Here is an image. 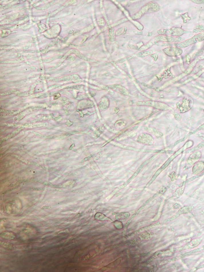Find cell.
I'll use <instances>...</instances> for the list:
<instances>
[{
  "label": "cell",
  "mask_w": 204,
  "mask_h": 272,
  "mask_svg": "<svg viewBox=\"0 0 204 272\" xmlns=\"http://www.w3.org/2000/svg\"><path fill=\"white\" fill-rule=\"evenodd\" d=\"M204 30V26L201 25L197 26L194 30H193V32L194 33H197L201 32L203 30Z\"/></svg>",
  "instance_id": "30bf717a"
},
{
  "label": "cell",
  "mask_w": 204,
  "mask_h": 272,
  "mask_svg": "<svg viewBox=\"0 0 204 272\" xmlns=\"http://www.w3.org/2000/svg\"><path fill=\"white\" fill-rule=\"evenodd\" d=\"M202 248H203V250L204 249V246H203V247H202Z\"/></svg>",
  "instance_id": "e0dca14e"
},
{
  "label": "cell",
  "mask_w": 204,
  "mask_h": 272,
  "mask_svg": "<svg viewBox=\"0 0 204 272\" xmlns=\"http://www.w3.org/2000/svg\"><path fill=\"white\" fill-rule=\"evenodd\" d=\"M187 14H188V12H186L185 14H183L181 16V17L184 23H186L191 19V18L188 16Z\"/></svg>",
  "instance_id": "8fae6325"
},
{
  "label": "cell",
  "mask_w": 204,
  "mask_h": 272,
  "mask_svg": "<svg viewBox=\"0 0 204 272\" xmlns=\"http://www.w3.org/2000/svg\"><path fill=\"white\" fill-rule=\"evenodd\" d=\"M204 40V32L198 34L194 35L192 38L187 39L183 42H180L174 44L175 46L181 48H184L189 46L190 45L196 44L198 42H201Z\"/></svg>",
  "instance_id": "6da1fadb"
},
{
  "label": "cell",
  "mask_w": 204,
  "mask_h": 272,
  "mask_svg": "<svg viewBox=\"0 0 204 272\" xmlns=\"http://www.w3.org/2000/svg\"><path fill=\"white\" fill-rule=\"evenodd\" d=\"M160 38L161 41L169 42H179L182 40L181 37L175 36H161Z\"/></svg>",
  "instance_id": "52a82bcc"
},
{
  "label": "cell",
  "mask_w": 204,
  "mask_h": 272,
  "mask_svg": "<svg viewBox=\"0 0 204 272\" xmlns=\"http://www.w3.org/2000/svg\"><path fill=\"white\" fill-rule=\"evenodd\" d=\"M201 242V239H194L185 245L183 247L182 249L193 248L196 247L200 244Z\"/></svg>",
  "instance_id": "8992f818"
},
{
  "label": "cell",
  "mask_w": 204,
  "mask_h": 272,
  "mask_svg": "<svg viewBox=\"0 0 204 272\" xmlns=\"http://www.w3.org/2000/svg\"><path fill=\"white\" fill-rule=\"evenodd\" d=\"M186 33L185 30L181 28H173L170 29L165 30L162 32V34L171 35L175 37H179Z\"/></svg>",
  "instance_id": "7a4b0ae2"
},
{
  "label": "cell",
  "mask_w": 204,
  "mask_h": 272,
  "mask_svg": "<svg viewBox=\"0 0 204 272\" xmlns=\"http://www.w3.org/2000/svg\"><path fill=\"white\" fill-rule=\"evenodd\" d=\"M192 209H193V207L191 206H184L182 208L179 210L178 212L176 213V215L167 220V222H170L174 220L182 214H187L189 212H191Z\"/></svg>",
  "instance_id": "5b68a950"
},
{
  "label": "cell",
  "mask_w": 204,
  "mask_h": 272,
  "mask_svg": "<svg viewBox=\"0 0 204 272\" xmlns=\"http://www.w3.org/2000/svg\"><path fill=\"white\" fill-rule=\"evenodd\" d=\"M34 190H35V191H39V190H42V189L40 188H34Z\"/></svg>",
  "instance_id": "5bb4252c"
},
{
  "label": "cell",
  "mask_w": 204,
  "mask_h": 272,
  "mask_svg": "<svg viewBox=\"0 0 204 272\" xmlns=\"http://www.w3.org/2000/svg\"><path fill=\"white\" fill-rule=\"evenodd\" d=\"M1 236L3 238L10 239V240L14 239L15 237V236L14 235V234H13L12 232H3L1 234Z\"/></svg>",
  "instance_id": "ba28073f"
},
{
  "label": "cell",
  "mask_w": 204,
  "mask_h": 272,
  "mask_svg": "<svg viewBox=\"0 0 204 272\" xmlns=\"http://www.w3.org/2000/svg\"><path fill=\"white\" fill-rule=\"evenodd\" d=\"M164 53L170 56H177L183 53V50L178 47H169L163 50Z\"/></svg>",
  "instance_id": "3957f363"
},
{
  "label": "cell",
  "mask_w": 204,
  "mask_h": 272,
  "mask_svg": "<svg viewBox=\"0 0 204 272\" xmlns=\"http://www.w3.org/2000/svg\"><path fill=\"white\" fill-rule=\"evenodd\" d=\"M192 2H193V3H196L197 4H202L204 3V0H198V1H192Z\"/></svg>",
  "instance_id": "7c38bea8"
},
{
  "label": "cell",
  "mask_w": 204,
  "mask_h": 272,
  "mask_svg": "<svg viewBox=\"0 0 204 272\" xmlns=\"http://www.w3.org/2000/svg\"><path fill=\"white\" fill-rule=\"evenodd\" d=\"M43 184H45V185H48L50 184V183L49 182H45L43 183Z\"/></svg>",
  "instance_id": "9a60e30c"
},
{
  "label": "cell",
  "mask_w": 204,
  "mask_h": 272,
  "mask_svg": "<svg viewBox=\"0 0 204 272\" xmlns=\"http://www.w3.org/2000/svg\"><path fill=\"white\" fill-rule=\"evenodd\" d=\"M137 141L138 142L148 145H152L154 142L152 137L147 134H143L138 136Z\"/></svg>",
  "instance_id": "277c9868"
},
{
  "label": "cell",
  "mask_w": 204,
  "mask_h": 272,
  "mask_svg": "<svg viewBox=\"0 0 204 272\" xmlns=\"http://www.w3.org/2000/svg\"><path fill=\"white\" fill-rule=\"evenodd\" d=\"M204 268V264H203V265H200V266H198L196 268V269H202V268Z\"/></svg>",
  "instance_id": "4fadbf2b"
},
{
  "label": "cell",
  "mask_w": 204,
  "mask_h": 272,
  "mask_svg": "<svg viewBox=\"0 0 204 272\" xmlns=\"http://www.w3.org/2000/svg\"><path fill=\"white\" fill-rule=\"evenodd\" d=\"M201 251V248H199L196 249L194 250L190 251L185 253L183 255H182V257H185L190 256V255H192L194 254L199 253V252Z\"/></svg>",
  "instance_id": "9c48e42d"
},
{
  "label": "cell",
  "mask_w": 204,
  "mask_h": 272,
  "mask_svg": "<svg viewBox=\"0 0 204 272\" xmlns=\"http://www.w3.org/2000/svg\"><path fill=\"white\" fill-rule=\"evenodd\" d=\"M50 208V206H44V207H43L42 209H44V208H45V209H47V208Z\"/></svg>",
  "instance_id": "2e32d148"
}]
</instances>
